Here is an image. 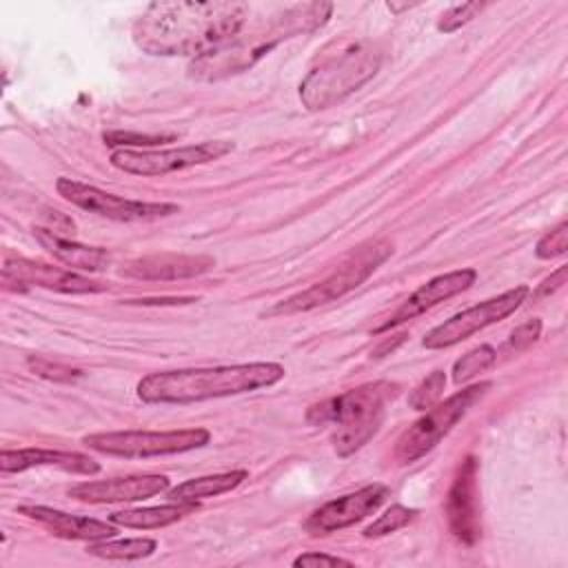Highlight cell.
Here are the masks:
<instances>
[{"instance_id": "cell-2", "label": "cell", "mask_w": 568, "mask_h": 568, "mask_svg": "<svg viewBox=\"0 0 568 568\" xmlns=\"http://www.w3.org/2000/svg\"><path fill=\"white\" fill-rule=\"evenodd\" d=\"M277 362H248L211 368H175L144 375L135 393L146 404H197L206 399L242 395L268 388L284 379Z\"/></svg>"}, {"instance_id": "cell-22", "label": "cell", "mask_w": 568, "mask_h": 568, "mask_svg": "<svg viewBox=\"0 0 568 568\" xmlns=\"http://www.w3.org/2000/svg\"><path fill=\"white\" fill-rule=\"evenodd\" d=\"M246 477H248V473H246L244 468H240V470H229V473L204 475V477H193V479H186V481L178 484L175 488H171V490H169V499L197 504V501H202V499L231 493V490L237 488Z\"/></svg>"}, {"instance_id": "cell-24", "label": "cell", "mask_w": 568, "mask_h": 568, "mask_svg": "<svg viewBox=\"0 0 568 568\" xmlns=\"http://www.w3.org/2000/svg\"><path fill=\"white\" fill-rule=\"evenodd\" d=\"M495 359H497V351L488 344H481V346L468 351L453 364V382L455 384L470 382L475 375L488 371L495 364Z\"/></svg>"}, {"instance_id": "cell-1", "label": "cell", "mask_w": 568, "mask_h": 568, "mask_svg": "<svg viewBox=\"0 0 568 568\" xmlns=\"http://www.w3.org/2000/svg\"><path fill=\"white\" fill-rule=\"evenodd\" d=\"M246 2H151L133 22V42L151 55L202 58L246 24Z\"/></svg>"}, {"instance_id": "cell-10", "label": "cell", "mask_w": 568, "mask_h": 568, "mask_svg": "<svg viewBox=\"0 0 568 568\" xmlns=\"http://www.w3.org/2000/svg\"><path fill=\"white\" fill-rule=\"evenodd\" d=\"M530 295V288L526 284H519L510 291H504L497 297L484 300L475 306L464 308L462 313L448 317L446 322L433 326L424 339L422 346L428 351H439V348H450L468 337H473L475 333L484 331L486 326H493L501 320H506L508 315H513Z\"/></svg>"}, {"instance_id": "cell-3", "label": "cell", "mask_w": 568, "mask_h": 568, "mask_svg": "<svg viewBox=\"0 0 568 568\" xmlns=\"http://www.w3.org/2000/svg\"><path fill=\"white\" fill-rule=\"evenodd\" d=\"M331 11V2H306L286 7L282 13L268 18L264 24H255L248 31L244 24L240 33L226 44L202 58L191 60L189 75L197 80H222L233 73H240L253 67L282 40L322 27L328 20Z\"/></svg>"}, {"instance_id": "cell-15", "label": "cell", "mask_w": 568, "mask_h": 568, "mask_svg": "<svg viewBox=\"0 0 568 568\" xmlns=\"http://www.w3.org/2000/svg\"><path fill=\"white\" fill-rule=\"evenodd\" d=\"M477 280V271L475 268H457V271H450V273H442V275H435L433 280H428L426 284H422L415 293H410L393 313L386 322H382L373 333L379 335V333H386L408 320H415L417 315L430 311L433 306H437L439 302L448 300V297H455L464 291H468Z\"/></svg>"}, {"instance_id": "cell-8", "label": "cell", "mask_w": 568, "mask_h": 568, "mask_svg": "<svg viewBox=\"0 0 568 568\" xmlns=\"http://www.w3.org/2000/svg\"><path fill=\"white\" fill-rule=\"evenodd\" d=\"M211 442L206 428H180V430H111L91 433L82 437V444L102 455H115L126 459H146L158 455H175L202 448Z\"/></svg>"}, {"instance_id": "cell-9", "label": "cell", "mask_w": 568, "mask_h": 568, "mask_svg": "<svg viewBox=\"0 0 568 568\" xmlns=\"http://www.w3.org/2000/svg\"><path fill=\"white\" fill-rule=\"evenodd\" d=\"M233 151V142L206 140L200 144H186L175 149H118L111 153L109 162L118 171L131 175H166L173 171H184L213 160L224 158Z\"/></svg>"}, {"instance_id": "cell-13", "label": "cell", "mask_w": 568, "mask_h": 568, "mask_svg": "<svg viewBox=\"0 0 568 568\" xmlns=\"http://www.w3.org/2000/svg\"><path fill=\"white\" fill-rule=\"evenodd\" d=\"M388 495L390 488L386 484H368L355 493H346L315 508L304 521V530L317 537L348 528L373 515L386 501Z\"/></svg>"}, {"instance_id": "cell-26", "label": "cell", "mask_w": 568, "mask_h": 568, "mask_svg": "<svg viewBox=\"0 0 568 568\" xmlns=\"http://www.w3.org/2000/svg\"><path fill=\"white\" fill-rule=\"evenodd\" d=\"M446 386V373L444 371H433L430 375H426L408 395V406L413 410H428L430 406H435L444 393Z\"/></svg>"}, {"instance_id": "cell-6", "label": "cell", "mask_w": 568, "mask_h": 568, "mask_svg": "<svg viewBox=\"0 0 568 568\" xmlns=\"http://www.w3.org/2000/svg\"><path fill=\"white\" fill-rule=\"evenodd\" d=\"M393 255V244L386 240H375L362 244L357 251H353L335 271H331L320 282L311 284L308 288L277 302L273 308L266 311V315H293V313H306L317 306H324L328 302H335L344 297L346 293L362 286L388 257Z\"/></svg>"}, {"instance_id": "cell-5", "label": "cell", "mask_w": 568, "mask_h": 568, "mask_svg": "<svg viewBox=\"0 0 568 568\" xmlns=\"http://www.w3.org/2000/svg\"><path fill=\"white\" fill-rule=\"evenodd\" d=\"M382 64V51L371 42H353L322 60L300 82V100L308 111L328 109L362 84H366Z\"/></svg>"}, {"instance_id": "cell-25", "label": "cell", "mask_w": 568, "mask_h": 568, "mask_svg": "<svg viewBox=\"0 0 568 568\" xmlns=\"http://www.w3.org/2000/svg\"><path fill=\"white\" fill-rule=\"evenodd\" d=\"M417 510L415 508H408V506H402V504H393L384 515H379L373 524H368L362 535L366 539H375V537H386L404 526H408L413 519H415Z\"/></svg>"}, {"instance_id": "cell-12", "label": "cell", "mask_w": 568, "mask_h": 568, "mask_svg": "<svg viewBox=\"0 0 568 568\" xmlns=\"http://www.w3.org/2000/svg\"><path fill=\"white\" fill-rule=\"evenodd\" d=\"M27 291V286H40L58 293H71V295H87V293H102L109 288V284L89 280L71 268L51 266L44 262L27 260V257H9L2 266V286L9 291Z\"/></svg>"}, {"instance_id": "cell-33", "label": "cell", "mask_w": 568, "mask_h": 568, "mask_svg": "<svg viewBox=\"0 0 568 568\" xmlns=\"http://www.w3.org/2000/svg\"><path fill=\"white\" fill-rule=\"evenodd\" d=\"M566 273H568V266H559L550 277H546V280L537 286V291H535V300H539V297H548L550 293H555L557 288H561V286H564V282H566Z\"/></svg>"}, {"instance_id": "cell-34", "label": "cell", "mask_w": 568, "mask_h": 568, "mask_svg": "<svg viewBox=\"0 0 568 568\" xmlns=\"http://www.w3.org/2000/svg\"><path fill=\"white\" fill-rule=\"evenodd\" d=\"M406 337H408V335H406V333H399V335H393V337H390V339H388V337H386V339H384V342H382V344H379V346H375V351H373V353H371V355H373V357H384V355H388V353H393V351H395V348H397V346H402V344H404V342H406Z\"/></svg>"}, {"instance_id": "cell-27", "label": "cell", "mask_w": 568, "mask_h": 568, "mask_svg": "<svg viewBox=\"0 0 568 568\" xmlns=\"http://www.w3.org/2000/svg\"><path fill=\"white\" fill-rule=\"evenodd\" d=\"M488 7V2H464V4H455L448 11L442 13L439 22H437V31L442 33H453L459 27H464L466 22H470L477 13H481Z\"/></svg>"}, {"instance_id": "cell-28", "label": "cell", "mask_w": 568, "mask_h": 568, "mask_svg": "<svg viewBox=\"0 0 568 568\" xmlns=\"http://www.w3.org/2000/svg\"><path fill=\"white\" fill-rule=\"evenodd\" d=\"M568 251V224L559 222L555 229H550L546 235L539 237L537 246H535V255L539 260H552V257H561Z\"/></svg>"}, {"instance_id": "cell-18", "label": "cell", "mask_w": 568, "mask_h": 568, "mask_svg": "<svg viewBox=\"0 0 568 568\" xmlns=\"http://www.w3.org/2000/svg\"><path fill=\"white\" fill-rule=\"evenodd\" d=\"M33 466H53L75 475H95L100 473V464L82 453L71 450H53V448H4L0 453V470L7 473H22Z\"/></svg>"}, {"instance_id": "cell-16", "label": "cell", "mask_w": 568, "mask_h": 568, "mask_svg": "<svg viewBox=\"0 0 568 568\" xmlns=\"http://www.w3.org/2000/svg\"><path fill=\"white\" fill-rule=\"evenodd\" d=\"M166 475H129L98 481H80L69 488V497L84 504H118L142 501L169 490Z\"/></svg>"}, {"instance_id": "cell-29", "label": "cell", "mask_w": 568, "mask_h": 568, "mask_svg": "<svg viewBox=\"0 0 568 568\" xmlns=\"http://www.w3.org/2000/svg\"><path fill=\"white\" fill-rule=\"evenodd\" d=\"M27 366L44 377V379H51V382H75L80 377V371L78 368H71V366H64L60 362H51L47 357H40V355H31L27 359Z\"/></svg>"}, {"instance_id": "cell-14", "label": "cell", "mask_w": 568, "mask_h": 568, "mask_svg": "<svg viewBox=\"0 0 568 568\" xmlns=\"http://www.w3.org/2000/svg\"><path fill=\"white\" fill-rule=\"evenodd\" d=\"M477 470H479L477 457L468 455L459 464L457 475L453 479V486L448 490V499H446L448 528L455 535V539L466 544V546H473L481 535Z\"/></svg>"}, {"instance_id": "cell-17", "label": "cell", "mask_w": 568, "mask_h": 568, "mask_svg": "<svg viewBox=\"0 0 568 568\" xmlns=\"http://www.w3.org/2000/svg\"><path fill=\"white\" fill-rule=\"evenodd\" d=\"M18 513L42 524L47 530H51V535L62 537V539L98 541V539H109V537L118 535V528L111 521L69 515L64 510L49 508V506H20Z\"/></svg>"}, {"instance_id": "cell-19", "label": "cell", "mask_w": 568, "mask_h": 568, "mask_svg": "<svg viewBox=\"0 0 568 568\" xmlns=\"http://www.w3.org/2000/svg\"><path fill=\"white\" fill-rule=\"evenodd\" d=\"M215 266V260L209 255H182V253H160V255H146L129 262L122 273L138 280H153V282H166V280H184L195 277Z\"/></svg>"}, {"instance_id": "cell-11", "label": "cell", "mask_w": 568, "mask_h": 568, "mask_svg": "<svg viewBox=\"0 0 568 568\" xmlns=\"http://www.w3.org/2000/svg\"><path fill=\"white\" fill-rule=\"evenodd\" d=\"M55 191L73 206L106 220H115V222H149V220H160L180 211V206L173 202L129 200L71 178H58Z\"/></svg>"}, {"instance_id": "cell-7", "label": "cell", "mask_w": 568, "mask_h": 568, "mask_svg": "<svg viewBox=\"0 0 568 568\" xmlns=\"http://www.w3.org/2000/svg\"><path fill=\"white\" fill-rule=\"evenodd\" d=\"M493 388V382H479L473 386H466L450 395L444 402H437L424 415L413 422L397 439L395 444V459L399 464H413L422 459L426 453H430L450 430L457 422L466 417V413Z\"/></svg>"}, {"instance_id": "cell-32", "label": "cell", "mask_w": 568, "mask_h": 568, "mask_svg": "<svg viewBox=\"0 0 568 568\" xmlns=\"http://www.w3.org/2000/svg\"><path fill=\"white\" fill-rule=\"evenodd\" d=\"M293 566H304V568H317V566H353V561L326 552H304L293 559Z\"/></svg>"}, {"instance_id": "cell-31", "label": "cell", "mask_w": 568, "mask_h": 568, "mask_svg": "<svg viewBox=\"0 0 568 568\" xmlns=\"http://www.w3.org/2000/svg\"><path fill=\"white\" fill-rule=\"evenodd\" d=\"M164 140H169V138H162V135H133V133H122V131L104 133V142L106 144H120L122 149H126V146H135V149L155 146V144H162Z\"/></svg>"}, {"instance_id": "cell-23", "label": "cell", "mask_w": 568, "mask_h": 568, "mask_svg": "<svg viewBox=\"0 0 568 568\" xmlns=\"http://www.w3.org/2000/svg\"><path fill=\"white\" fill-rule=\"evenodd\" d=\"M158 550V541L151 537H126V539H98L87 544V552L109 561H133L151 557Z\"/></svg>"}, {"instance_id": "cell-30", "label": "cell", "mask_w": 568, "mask_h": 568, "mask_svg": "<svg viewBox=\"0 0 568 568\" xmlns=\"http://www.w3.org/2000/svg\"><path fill=\"white\" fill-rule=\"evenodd\" d=\"M539 335H541V320H528L510 333L506 348L515 351V353L526 351L528 346H532L539 339Z\"/></svg>"}, {"instance_id": "cell-21", "label": "cell", "mask_w": 568, "mask_h": 568, "mask_svg": "<svg viewBox=\"0 0 568 568\" xmlns=\"http://www.w3.org/2000/svg\"><path fill=\"white\" fill-rule=\"evenodd\" d=\"M197 504L193 501H173L164 506H149V508H129V510H115L109 515V521L124 528H138V530H151L162 528L180 521L189 513H193Z\"/></svg>"}, {"instance_id": "cell-20", "label": "cell", "mask_w": 568, "mask_h": 568, "mask_svg": "<svg viewBox=\"0 0 568 568\" xmlns=\"http://www.w3.org/2000/svg\"><path fill=\"white\" fill-rule=\"evenodd\" d=\"M33 235L42 248H47L55 260H60L69 268L98 273V271L109 268V264H111V253L102 246L80 244V242L64 237L51 229H33Z\"/></svg>"}, {"instance_id": "cell-4", "label": "cell", "mask_w": 568, "mask_h": 568, "mask_svg": "<svg viewBox=\"0 0 568 568\" xmlns=\"http://www.w3.org/2000/svg\"><path fill=\"white\" fill-rule=\"evenodd\" d=\"M395 390L397 386L390 382L362 384L342 395L313 404L306 410V422L311 426L331 424L335 428L331 435L335 453L339 457H348L379 430L386 410L384 406Z\"/></svg>"}]
</instances>
